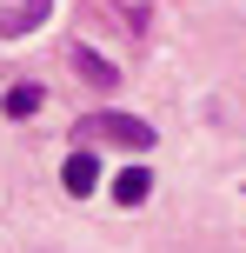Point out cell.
Returning <instances> with one entry per match:
<instances>
[{
  "mask_svg": "<svg viewBox=\"0 0 246 253\" xmlns=\"http://www.w3.org/2000/svg\"><path fill=\"white\" fill-rule=\"evenodd\" d=\"M73 74L87 80V87H100V93H113V87H120V67H113V60H100L93 47H73Z\"/></svg>",
  "mask_w": 246,
  "mask_h": 253,
  "instance_id": "obj_3",
  "label": "cell"
},
{
  "mask_svg": "<svg viewBox=\"0 0 246 253\" xmlns=\"http://www.w3.org/2000/svg\"><path fill=\"white\" fill-rule=\"evenodd\" d=\"M60 187L73 193V200H87V193L100 187V160H93L87 147H73V153H67V167H60Z\"/></svg>",
  "mask_w": 246,
  "mask_h": 253,
  "instance_id": "obj_2",
  "label": "cell"
},
{
  "mask_svg": "<svg viewBox=\"0 0 246 253\" xmlns=\"http://www.w3.org/2000/svg\"><path fill=\"white\" fill-rule=\"evenodd\" d=\"M146 193H153V167H127V173L113 180V200L120 207H140Z\"/></svg>",
  "mask_w": 246,
  "mask_h": 253,
  "instance_id": "obj_5",
  "label": "cell"
},
{
  "mask_svg": "<svg viewBox=\"0 0 246 253\" xmlns=\"http://www.w3.org/2000/svg\"><path fill=\"white\" fill-rule=\"evenodd\" d=\"M40 107H47V87H40V80H20V87H7V120H34Z\"/></svg>",
  "mask_w": 246,
  "mask_h": 253,
  "instance_id": "obj_4",
  "label": "cell"
},
{
  "mask_svg": "<svg viewBox=\"0 0 246 253\" xmlns=\"http://www.w3.org/2000/svg\"><path fill=\"white\" fill-rule=\"evenodd\" d=\"M73 140L80 147H127V153H153V120H140V114H113V107H100V114H87L73 126Z\"/></svg>",
  "mask_w": 246,
  "mask_h": 253,
  "instance_id": "obj_1",
  "label": "cell"
}]
</instances>
